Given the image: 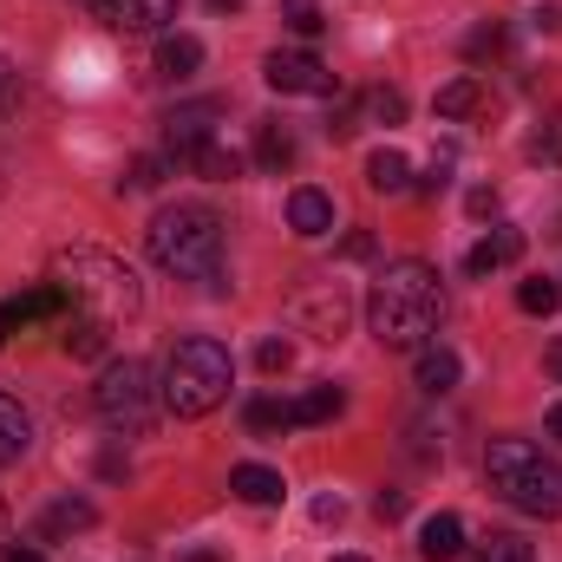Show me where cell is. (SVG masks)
Segmentation results:
<instances>
[{
	"label": "cell",
	"instance_id": "49",
	"mask_svg": "<svg viewBox=\"0 0 562 562\" xmlns=\"http://www.w3.org/2000/svg\"><path fill=\"white\" fill-rule=\"evenodd\" d=\"M0 190H7V177H0Z\"/></svg>",
	"mask_w": 562,
	"mask_h": 562
},
{
	"label": "cell",
	"instance_id": "15",
	"mask_svg": "<svg viewBox=\"0 0 562 562\" xmlns=\"http://www.w3.org/2000/svg\"><path fill=\"white\" fill-rule=\"evenodd\" d=\"M367 183H373L380 196H406V190H413V164H406L393 144H380V150L367 157Z\"/></svg>",
	"mask_w": 562,
	"mask_h": 562
},
{
	"label": "cell",
	"instance_id": "22",
	"mask_svg": "<svg viewBox=\"0 0 562 562\" xmlns=\"http://www.w3.org/2000/svg\"><path fill=\"white\" fill-rule=\"evenodd\" d=\"M301 321H307L321 340H334V334L347 327V294H340V281H334V294H327V301H301Z\"/></svg>",
	"mask_w": 562,
	"mask_h": 562
},
{
	"label": "cell",
	"instance_id": "39",
	"mask_svg": "<svg viewBox=\"0 0 562 562\" xmlns=\"http://www.w3.org/2000/svg\"><path fill=\"white\" fill-rule=\"evenodd\" d=\"M314 517H321V524H340V517H347V504H340V497H314Z\"/></svg>",
	"mask_w": 562,
	"mask_h": 562
},
{
	"label": "cell",
	"instance_id": "37",
	"mask_svg": "<svg viewBox=\"0 0 562 562\" xmlns=\"http://www.w3.org/2000/svg\"><path fill=\"white\" fill-rule=\"evenodd\" d=\"M340 256H347V262H373V236H367V229H353V236L340 243Z\"/></svg>",
	"mask_w": 562,
	"mask_h": 562
},
{
	"label": "cell",
	"instance_id": "27",
	"mask_svg": "<svg viewBox=\"0 0 562 562\" xmlns=\"http://www.w3.org/2000/svg\"><path fill=\"white\" fill-rule=\"evenodd\" d=\"M517 307H524V314H557L562 307V281H517Z\"/></svg>",
	"mask_w": 562,
	"mask_h": 562
},
{
	"label": "cell",
	"instance_id": "23",
	"mask_svg": "<svg viewBox=\"0 0 562 562\" xmlns=\"http://www.w3.org/2000/svg\"><path fill=\"white\" fill-rule=\"evenodd\" d=\"M92 524H99V510H92L86 497H66V504L46 510V537H79V530H92Z\"/></svg>",
	"mask_w": 562,
	"mask_h": 562
},
{
	"label": "cell",
	"instance_id": "14",
	"mask_svg": "<svg viewBox=\"0 0 562 562\" xmlns=\"http://www.w3.org/2000/svg\"><path fill=\"white\" fill-rule=\"evenodd\" d=\"M196 66H203V40L196 33H164L157 40V72L164 79H190Z\"/></svg>",
	"mask_w": 562,
	"mask_h": 562
},
{
	"label": "cell",
	"instance_id": "20",
	"mask_svg": "<svg viewBox=\"0 0 562 562\" xmlns=\"http://www.w3.org/2000/svg\"><path fill=\"white\" fill-rule=\"evenodd\" d=\"M340 406H347V393H340V386H307L301 400H288V419H294V425H327Z\"/></svg>",
	"mask_w": 562,
	"mask_h": 562
},
{
	"label": "cell",
	"instance_id": "2",
	"mask_svg": "<svg viewBox=\"0 0 562 562\" xmlns=\"http://www.w3.org/2000/svg\"><path fill=\"white\" fill-rule=\"evenodd\" d=\"M53 281L66 288V301H72L79 314H92V321H105V327L132 321L144 307L138 276H132L119 256H105V249H66V256L53 262Z\"/></svg>",
	"mask_w": 562,
	"mask_h": 562
},
{
	"label": "cell",
	"instance_id": "38",
	"mask_svg": "<svg viewBox=\"0 0 562 562\" xmlns=\"http://www.w3.org/2000/svg\"><path fill=\"white\" fill-rule=\"evenodd\" d=\"M373 510L393 524V517H406V497H400V491H380V497H373Z\"/></svg>",
	"mask_w": 562,
	"mask_h": 562
},
{
	"label": "cell",
	"instance_id": "30",
	"mask_svg": "<svg viewBox=\"0 0 562 562\" xmlns=\"http://www.w3.org/2000/svg\"><path fill=\"white\" fill-rule=\"evenodd\" d=\"M281 20H288V26H294L301 40H321V26H327L314 0H281Z\"/></svg>",
	"mask_w": 562,
	"mask_h": 562
},
{
	"label": "cell",
	"instance_id": "43",
	"mask_svg": "<svg viewBox=\"0 0 562 562\" xmlns=\"http://www.w3.org/2000/svg\"><path fill=\"white\" fill-rule=\"evenodd\" d=\"M543 367H550V373H557V380H562V340H557V347H550V360H543Z\"/></svg>",
	"mask_w": 562,
	"mask_h": 562
},
{
	"label": "cell",
	"instance_id": "46",
	"mask_svg": "<svg viewBox=\"0 0 562 562\" xmlns=\"http://www.w3.org/2000/svg\"><path fill=\"white\" fill-rule=\"evenodd\" d=\"M0 543H7V510H0Z\"/></svg>",
	"mask_w": 562,
	"mask_h": 562
},
{
	"label": "cell",
	"instance_id": "16",
	"mask_svg": "<svg viewBox=\"0 0 562 562\" xmlns=\"http://www.w3.org/2000/svg\"><path fill=\"white\" fill-rule=\"evenodd\" d=\"M524 256V229H497V236H484L471 256H464V276H491V269H504V262H517Z\"/></svg>",
	"mask_w": 562,
	"mask_h": 562
},
{
	"label": "cell",
	"instance_id": "36",
	"mask_svg": "<svg viewBox=\"0 0 562 562\" xmlns=\"http://www.w3.org/2000/svg\"><path fill=\"white\" fill-rule=\"evenodd\" d=\"M464 53H471V59H484V53H504V26H477V33L464 40Z\"/></svg>",
	"mask_w": 562,
	"mask_h": 562
},
{
	"label": "cell",
	"instance_id": "1",
	"mask_svg": "<svg viewBox=\"0 0 562 562\" xmlns=\"http://www.w3.org/2000/svg\"><path fill=\"white\" fill-rule=\"evenodd\" d=\"M438 314H445V281H438V269L419 262V256L386 262L380 281H373V294H367V327H373V340H380V347H400V353H419L425 340H431V327H438Z\"/></svg>",
	"mask_w": 562,
	"mask_h": 562
},
{
	"label": "cell",
	"instance_id": "18",
	"mask_svg": "<svg viewBox=\"0 0 562 562\" xmlns=\"http://www.w3.org/2000/svg\"><path fill=\"white\" fill-rule=\"evenodd\" d=\"M59 340H66V353H72V360H99V353H105V340H112V327H105V321H92V314H66V334H59Z\"/></svg>",
	"mask_w": 562,
	"mask_h": 562
},
{
	"label": "cell",
	"instance_id": "48",
	"mask_svg": "<svg viewBox=\"0 0 562 562\" xmlns=\"http://www.w3.org/2000/svg\"><path fill=\"white\" fill-rule=\"evenodd\" d=\"M0 340H7V321H0Z\"/></svg>",
	"mask_w": 562,
	"mask_h": 562
},
{
	"label": "cell",
	"instance_id": "9",
	"mask_svg": "<svg viewBox=\"0 0 562 562\" xmlns=\"http://www.w3.org/2000/svg\"><path fill=\"white\" fill-rule=\"evenodd\" d=\"M86 13H99L119 33H157L164 20H177V0H86Z\"/></svg>",
	"mask_w": 562,
	"mask_h": 562
},
{
	"label": "cell",
	"instance_id": "21",
	"mask_svg": "<svg viewBox=\"0 0 562 562\" xmlns=\"http://www.w3.org/2000/svg\"><path fill=\"white\" fill-rule=\"evenodd\" d=\"M256 164H262V170H288V164H294V138H288L281 119H262V125H256Z\"/></svg>",
	"mask_w": 562,
	"mask_h": 562
},
{
	"label": "cell",
	"instance_id": "33",
	"mask_svg": "<svg viewBox=\"0 0 562 562\" xmlns=\"http://www.w3.org/2000/svg\"><path fill=\"white\" fill-rule=\"evenodd\" d=\"M445 190H451V150H438L431 170L419 177V196H445Z\"/></svg>",
	"mask_w": 562,
	"mask_h": 562
},
{
	"label": "cell",
	"instance_id": "24",
	"mask_svg": "<svg viewBox=\"0 0 562 562\" xmlns=\"http://www.w3.org/2000/svg\"><path fill=\"white\" fill-rule=\"evenodd\" d=\"M243 425H249L256 438H281V431H294L288 400H249V406H243Z\"/></svg>",
	"mask_w": 562,
	"mask_h": 562
},
{
	"label": "cell",
	"instance_id": "26",
	"mask_svg": "<svg viewBox=\"0 0 562 562\" xmlns=\"http://www.w3.org/2000/svg\"><path fill=\"white\" fill-rule=\"evenodd\" d=\"M477 99H484V86L464 72V79H451V86H438V119H464V112H477Z\"/></svg>",
	"mask_w": 562,
	"mask_h": 562
},
{
	"label": "cell",
	"instance_id": "32",
	"mask_svg": "<svg viewBox=\"0 0 562 562\" xmlns=\"http://www.w3.org/2000/svg\"><path fill=\"white\" fill-rule=\"evenodd\" d=\"M170 170H177L170 157H138V164H132V177H125V190H157Z\"/></svg>",
	"mask_w": 562,
	"mask_h": 562
},
{
	"label": "cell",
	"instance_id": "31",
	"mask_svg": "<svg viewBox=\"0 0 562 562\" xmlns=\"http://www.w3.org/2000/svg\"><path fill=\"white\" fill-rule=\"evenodd\" d=\"M530 157H537V164H562V112L530 132Z\"/></svg>",
	"mask_w": 562,
	"mask_h": 562
},
{
	"label": "cell",
	"instance_id": "4",
	"mask_svg": "<svg viewBox=\"0 0 562 562\" xmlns=\"http://www.w3.org/2000/svg\"><path fill=\"white\" fill-rule=\"evenodd\" d=\"M150 262L177 281H216L223 276V223L203 203H177L157 210L150 223Z\"/></svg>",
	"mask_w": 562,
	"mask_h": 562
},
{
	"label": "cell",
	"instance_id": "6",
	"mask_svg": "<svg viewBox=\"0 0 562 562\" xmlns=\"http://www.w3.org/2000/svg\"><path fill=\"white\" fill-rule=\"evenodd\" d=\"M157 386H150V367L144 360H112L105 373H99V386H92V406H99V419L112 425V431H125V438H138L157 425Z\"/></svg>",
	"mask_w": 562,
	"mask_h": 562
},
{
	"label": "cell",
	"instance_id": "17",
	"mask_svg": "<svg viewBox=\"0 0 562 562\" xmlns=\"http://www.w3.org/2000/svg\"><path fill=\"white\" fill-rule=\"evenodd\" d=\"M413 373H419V386H425V393H451L464 367H458V353H451V347H431V340H425V347H419V360H413Z\"/></svg>",
	"mask_w": 562,
	"mask_h": 562
},
{
	"label": "cell",
	"instance_id": "11",
	"mask_svg": "<svg viewBox=\"0 0 562 562\" xmlns=\"http://www.w3.org/2000/svg\"><path fill=\"white\" fill-rule=\"evenodd\" d=\"M288 229H294L301 243H321V236L334 229V196H327V190H294V196H288Z\"/></svg>",
	"mask_w": 562,
	"mask_h": 562
},
{
	"label": "cell",
	"instance_id": "29",
	"mask_svg": "<svg viewBox=\"0 0 562 562\" xmlns=\"http://www.w3.org/2000/svg\"><path fill=\"white\" fill-rule=\"evenodd\" d=\"M367 112H373L380 125H400V119H406V92H400V86H373V92H367Z\"/></svg>",
	"mask_w": 562,
	"mask_h": 562
},
{
	"label": "cell",
	"instance_id": "3",
	"mask_svg": "<svg viewBox=\"0 0 562 562\" xmlns=\"http://www.w3.org/2000/svg\"><path fill=\"white\" fill-rule=\"evenodd\" d=\"M229 386H236V367H229V347L223 340H210V334H190V340H177L170 347V360H164V406L177 413V419H203V413H216L223 400H229Z\"/></svg>",
	"mask_w": 562,
	"mask_h": 562
},
{
	"label": "cell",
	"instance_id": "47",
	"mask_svg": "<svg viewBox=\"0 0 562 562\" xmlns=\"http://www.w3.org/2000/svg\"><path fill=\"white\" fill-rule=\"evenodd\" d=\"M334 562H367V557H334Z\"/></svg>",
	"mask_w": 562,
	"mask_h": 562
},
{
	"label": "cell",
	"instance_id": "44",
	"mask_svg": "<svg viewBox=\"0 0 562 562\" xmlns=\"http://www.w3.org/2000/svg\"><path fill=\"white\" fill-rule=\"evenodd\" d=\"M550 438H562V406H550Z\"/></svg>",
	"mask_w": 562,
	"mask_h": 562
},
{
	"label": "cell",
	"instance_id": "10",
	"mask_svg": "<svg viewBox=\"0 0 562 562\" xmlns=\"http://www.w3.org/2000/svg\"><path fill=\"white\" fill-rule=\"evenodd\" d=\"M53 314H66V288H59V281H40V288L13 294V301L0 307L7 334H13V327H33V321H53Z\"/></svg>",
	"mask_w": 562,
	"mask_h": 562
},
{
	"label": "cell",
	"instance_id": "42",
	"mask_svg": "<svg viewBox=\"0 0 562 562\" xmlns=\"http://www.w3.org/2000/svg\"><path fill=\"white\" fill-rule=\"evenodd\" d=\"M183 562H223L216 550H183Z\"/></svg>",
	"mask_w": 562,
	"mask_h": 562
},
{
	"label": "cell",
	"instance_id": "12",
	"mask_svg": "<svg viewBox=\"0 0 562 562\" xmlns=\"http://www.w3.org/2000/svg\"><path fill=\"white\" fill-rule=\"evenodd\" d=\"M419 557L425 562H458L464 557V524H458L451 510H438V517L419 524Z\"/></svg>",
	"mask_w": 562,
	"mask_h": 562
},
{
	"label": "cell",
	"instance_id": "45",
	"mask_svg": "<svg viewBox=\"0 0 562 562\" xmlns=\"http://www.w3.org/2000/svg\"><path fill=\"white\" fill-rule=\"evenodd\" d=\"M210 7H216V13H236V7H243V0H210Z\"/></svg>",
	"mask_w": 562,
	"mask_h": 562
},
{
	"label": "cell",
	"instance_id": "25",
	"mask_svg": "<svg viewBox=\"0 0 562 562\" xmlns=\"http://www.w3.org/2000/svg\"><path fill=\"white\" fill-rule=\"evenodd\" d=\"M464 562H537L530 557V543L524 537H510V530H497V537H484V543H471Z\"/></svg>",
	"mask_w": 562,
	"mask_h": 562
},
{
	"label": "cell",
	"instance_id": "28",
	"mask_svg": "<svg viewBox=\"0 0 562 562\" xmlns=\"http://www.w3.org/2000/svg\"><path fill=\"white\" fill-rule=\"evenodd\" d=\"M190 170H196V177H216V183H229V177H243V157H236L229 144H210V150H203Z\"/></svg>",
	"mask_w": 562,
	"mask_h": 562
},
{
	"label": "cell",
	"instance_id": "19",
	"mask_svg": "<svg viewBox=\"0 0 562 562\" xmlns=\"http://www.w3.org/2000/svg\"><path fill=\"white\" fill-rule=\"evenodd\" d=\"M26 445H33V425H26V413H20V400L0 393V464H20Z\"/></svg>",
	"mask_w": 562,
	"mask_h": 562
},
{
	"label": "cell",
	"instance_id": "35",
	"mask_svg": "<svg viewBox=\"0 0 562 562\" xmlns=\"http://www.w3.org/2000/svg\"><path fill=\"white\" fill-rule=\"evenodd\" d=\"M13 112H20V72H13V66L0 59V125H7Z\"/></svg>",
	"mask_w": 562,
	"mask_h": 562
},
{
	"label": "cell",
	"instance_id": "8",
	"mask_svg": "<svg viewBox=\"0 0 562 562\" xmlns=\"http://www.w3.org/2000/svg\"><path fill=\"white\" fill-rule=\"evenodd\" d=\"M262 79H269L276 92H288V99H294V92H321V99H327V92H340V86H334V72H327L307 46H276V53L262 59Z\"/></svg>",
	"mask_w": 562,
	"mask_h": 562
},
{
	"label": "cell",
	"instance_id": "34",
	"mask_svg": "<svg viewBox=\"0 0 562 562\" xmlns=\"http://www.w3.org/2000/svg\"><path fill=\"white\" fill-rule=\"evenodd\" d=\"M288 360H294L288 340H262V347H256V367H262V373H288Z\"/></svg>",
	"mask_w": 562,
	"mask_h": 562
},
{
	"label": "cell",
	"instance_id": "40",
	"mask_svg": "<svg viewBox=\"0 0 562 562\" xmlns=\"http://www.w3.org/2000/svg\"><path fill=\"white\" fill-rule=\"evenodd\" d=\"M497 210V190H471V216H491Z\"/></svg>",
	"mask_w": 562,
	"mask_h": 562
},
{
	"label": "cell",
	"instance_id": "41",
	"mask_svg": "<svg viewBox=\"0 0 562 562\" xmlns=\"http://www.w3.org/2000/svg\"><path fill=\"white\" fill-rule=\"evenodd\" d=\"M0 562H46V557H40V550H7Z\"/></svg>",
	"mask_w": 562,
	"mask_h": 562
},
{
	"label": "cell",
	"instance_id": "13",
	"mask_svg": "<svg viewBox=\"0 0 562 562\" xmlns=\"http://www.w3.org/2000/svg\"><path fill=\"white\" fill-rule=\"evenodd\" d=\"M229 491H236L243 504H256V510H269V504L288 497L281 471H269V464H236V471H229Z\"/></svg>",
	"mask_w": 562,
	"mask_h": 562
},
{
	"label": "cell",
	"instance_id": "5",
	"mask_svg": "<svg viewBox=\"0 0 562 562\" xmlns=\"http://www.w3.org/2000/svg\"><path fill=\"white\" fill-rule=\"evenodd\" d=\"M484 477H491V491L510 510H524V517H562V471L530 438H491Z\"/></svg>",
	"mask_w": 562,
	"mask_h": 562
},
{
	"label": "cell",
	"instance_id": "7",
	"mask_svg": "<svg viewBox=\"0 0 562 562\" xmlns=\"http://www.w3.org/2000/svg\"><path fill=\"white\" fill-rule=\"evenodd\" d=\"M216 119H223L216 99H203V105H177V112L164 119V157H170L177 170H190V164L216 144Z\"/></svg>",
	"mask_w": 562,
	"mask_h": 562
}]
</instances>
